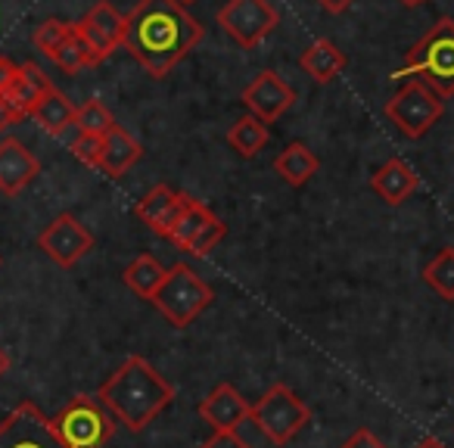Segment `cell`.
I'll use <instances>...</instances> for the list:
<instances>
[{"label": "cell", "mask_w": 454, "mask_h": 448, "mask_svg": "<svg viewBox=\"0 0 454 448\" xmlns=\"http://www.w3.org/2000/svg\"><path fill=\"white\" fill-rule=\"evenodd\" d=\"M200 41L202 26L181 0H140L125 16V51L153 78L168 75Z\"/></svg>", "instance_id": "obj_1"}, {"label": "cell", "mask_w": 454, "mask_h": 448, "mask_svg": "<svg viewBox=\"0 0 454 448\" xmlns=\"http://www.w3.org/2000/svg\"><path fill=\"white\" fill-rule=\"evenodd\" d=\"M103 405L109 408V414L131 433L146 429L171 402L177 398L175 386L156 371L146 358L131 355L125 358V365L100 386L97 392Z\"/></svg>", "instance_id": "obj_2"}, {"label": "cell", "mask_w": 454, "mask_h": 448, "mask_svg": "<svg viewBox=\"0 0 454 448\" xmlns=\"http://www.w3.org/2000/svg\"><path fill=\"white\" fill-rule=\"evenodd\" d=\"M395 82L402 78H420L445 100L454 94V20L442 16L433 22L427 35L417 41L404 57L402 69L392 72Z\"/></svg>", "instance_id": "obj_3"}, {"label": "cell", "mask_w": 454, "mask_h": 448, "mask_svg": "<svg viewBox=\"0 0 454 448\" xmlns=\"http://www.w3.org/2000/svg\"><path fill=\"white\" fill-rule=\"evenodd\" d=\"M212 299H215L212 287H208L190 265L177 262V265L168 268L162 287H159V293L150 299V303L156 305L159 315H162L168 324L187 327V324H193L196 318L212 305Z\"/></svg>", "instance_id": "obj_4"}, {"label": "cell", "mask_w": 454, "mask_h": 448, "mask_svg": "<svg viewBox=\"0 0 454 448\" xmlns=\"http://www.w3.org/2000/svg\"><path fill=\"white\" fill-rule=\"evenodd\" d=\"M249 420L262 429L271 445H286L305 429V423L311 420V408L290 389L286 383H274L259 402L253 405Z\"/></svg>", "instance_id": "obj_5"}, {"label": "cell", "mask_w": 454, "mask_h": 448, "mask_svg": "<svg viewBox=\"0 0 454 448\" xmlns=\"http://www.w3.org/2000/svg\"><path fill=\"white\" fill-rule=\"evenodd\" d=\"M115 417L94 396H75L57 417L53 427L69 448H103L115 433Z\"/></svg>", "instance_id": "obj_6"}, {"label": "cell", "mask_w": 454, "mask_h": 448, "mask_svg": "<svg viewBox=\"0 0 454 448\" xmlns=\"http://www.w3.org/2000/svg\"><path fill=\"white\" fill-rule=\"evenodd\" d=\"M445 113V100L420 78L404 82L386 103V119L411 140H420Z\"/></svg>", "instance_id": "obj_7"}, {"label": "cell", "mask_w": 454, "mask_h": 448, "mask_svg": "<svg viewBox=\"0 0 454 448\" xmlns=\"http://www.w3.org/2000/svg\"><path fill=\"white\" fill-rule=\"evenodd\" d=\"M218 22L237 44L253 51L280 26V13L271 0H227L218 10Z\"/></svg>", "instance_id": "obj_8"}, {"label": "cell", "mask_w": 454, "mask_h": 448, "mask_svg": "<svg viewBox=\"0 0 454 448\" xmlns=\"http://www.w3.org/2000/svg\"><path fill=\"white\" fill-rule=\"evenodd\" d=\"M0 448H69L35 402H20L0 420Z\"/></svg>", "instance_id": "obj_9"}, {"label": "cell", "mask_w": 454, "mask_h": 448, "mask_svg": "<svg viewBox=\"0 0 454 448\" xmlns=\"http://www.w3.org/2000/svg\"><path fill=\"white\" fill-rule=\"evenodd\" d=\"M75 32L84 41V47H88L90 63L97 66L125 44V16L109 0H97L94 7L75 22Z\"/></svg>", "instance_id": "obj_10"}, {"label": "cell", "mask_w": 454, "mask_h": 448, "mask_svg": "<svg viewBox=\"0 0 454 448\" xmlns=\"http://www.w3.org/2000/svg\"><path fill=\"white\" fill-rule=\"evenodd\" d=\"M38 247L57 262L59 268H72L94 249V234L84 228L75 215H57L38 234Z\"/></svg>", "instance_id": "obj_11"}, {"label": "cell", "mask_w": 454, "mask_h": 448, "mask_svg": "<svg viewBox=\"0 0 454 448\" xmlns=\"http://www.w3.org/2000/svg\"><path fill=\"white\" fill-rule=\"evenodd\" d=\"M243 103H247V109L255 119L271 125V122H278L280 115L296 103V90H293L278 72L268 69V72H259V75L253 78V84L243 90Z\"/></svg>", "instance_id": "obj_12"}, {"label": "cell", "mask_w": 454, "mask_h": 448, "mask_svg": "<svg viewBox=\"0 0 454 448\" xmlns=\"http://www.w3.org/2000/svg\"><path fill=\"white\" fill-rule=\"evenodd\" d=\"M253 405L237 392V386L221 383L200 402V417L215 429V433H234L240 423L249 420Z\"/></svg>", "instance_id": "obj_13"}, {"label": "cell", "mask_w": 454, "mask_h": 448, "mask_svg": "<svg viewBox=\"0 0 454 448\" xmlns=\"http://www.w3.org/2000/svg\"><path fill=\"white\" fill-rule=\"evenodd\" d=\"M187 202H190L187 193H181V190H171L168 184H156V187H153L144 200H137L134 215H137V218L144 221L150 231H156L159 237H165V240H168L171 228H175V221L181 218V212H184V206H187Z\"/></svg>", "instance_id": "obj_14"}, {"label": "cell", "mask_w": 454, "mask_h": 448, "mask_svg": "<svg viewBox=\"0 0 454 448\" xmlns=\"http://www.w3.org/2000/svg\"><path fill=\"white\" fill-rule=\"evenodd\" d=\"M41 175V162L32 150L16 138L0 140V190L7 196H16Z\"/></svg>", "instance_id": "obj_15"}, {"label": "cell", "mask_w": 454, "mask_h": 448, "mask_svg": "<svg viewBox=\"0 0 454 448\" xmlns=\"http://www.w3.org/2000/svg\"><path fill=\"white\" fill-rule=\"evenodd\" d=\"M417 187H420V177H417L414 169L398 156H392L389 162H383L371 175V190L386 206H402Z\"/></svg>", "instance_id": "obj_16"}, {"label": "cell", "mask_w": 454, "mask_h": 448, "mask_svg": "<svg viewBox=\"0 0 454 448\" xmlns=\"http://www.w3.org/2000/svg\"><path fill=\"white\" fill-rule=\"evenodd\" d=\"M51 90H53V82L44 75V69H41L38 63H22L4 97H7L10 106L20 115H32V109L38 106Z\"/></svg>", "instance_id": "obj_17"}, {"label": "cell", "mask_w": 454, "mask_h": 448, "mask_svg": "<svg viewBox=\"0 0 454 448\" xmlns=\"http://www.w3.org/2000/svg\"><path fill=\"white\" fill-rule=\"evenodd\" d=\"M140 144L131 131H125L121 125H115L113 131L103 138V156H100V171H106L109 177H121L131 171V165L140 159Z\"/></svg>", "instance_id": "obj_18"}, {"label": "cell", "mask_w": 454, "mask_h": 448, "mask_svg": "<svg viewBox=\"0 0 454 448\" xmlns=\"http://www.w3.org/2000/svg\"><path fill=\"white\" fill-rule=\"evenodd\" d=\"M32 119L38 122V128L44 134L59 138V134H66L72 125H75V106H72V100L63 94V90L53 88L51 94L32 109Z\"/></svg>", "instance_id": "obj_19"}, {"label": "cell", "mask_w": 454, "mask_h": 448, "mask_svg": "<svg viewBox=\"0 0 454 448\" xmlns=\"http://www.w3.org/2000/svg\"><path fill=\"white\" fill-rule=\"evenodd\" d=\"M317 169H321L317 156L305 144H299V140L290 146H284V153L274 159V171H278L290 187H305V184L317 175Z\"/></svg>", "instance_id": "obj_20"}, {"label": "cell", "mask_w": 454, "mask_h": 448, "mask_svg": "<svg viewBox=\"0 0 454 448\" xmlns=\"http://www.w3.org/2000/svg\"><path fill=\"white\" fill-rule=\"evenodd\" d=\"M299 63H302V69L309 72L317 84H327V82H333L336 75H342V69H346V53H342L333 41L321 38L302 53Z\"/></svg>", "instance_id": "obj_21"}, {"label": "cell", "mask_w": 454, "mask_h": 448, "mask_svg": "<svg viewBox=\"0 0 454 448\" xmlns=\"http://www.w3.org/2000/svg\"><path fill=\"white\" fill-rule=\"evenodd\" d=\"M165 274H168V268H165L162 262L156 259V255L144 253V255H137V259H134L131 265L125 268L121 280H125L128 290H134L140 299H153L159 293V287H162Z\"/></svg>", "instance_id": "obj_22"}, {"label": "cell", "mask_w": 454, "mask_h": 448, "mask_svg": "<svg viewBox=\"0 0 454 448\" xmlns=\"http://www.w3.org/2000/svg\"><path fill=\"white\" fill-rule=\"evenodd\" d=\"M227 144L234 146L237 156H243V159L259 156L268 144V125L262 119H255L253 113L243 115V119H237L234 125H231V131H227Z\"/></svg>", "instance_id": "obj_23"}, {"label": "cell", "mask_w": 454, "mask_h": 448, "mask_svg": "<svg viewBox=\"0 0 454 448\" xmlns=\"http://www.w3.org/2000/svg\"><path fill=\"white\" fill-rule=\"evenodd\" d=\"M215 215H212V208L206 206V202H200V200H193L190 196V202L184 206V212H181V218L175 221V228H171V234H168V240L175 243L177 249H187L190 243H193V237L200 234L202 228H206L208 221H212Z\"/></svg>", "instance_id": "obj_24"}, {"label": "cell", "mask_w": 454, "mask_h": 448, "mask_svg": "<svg viewBox=\"0 0 454 448\" xmlns=\"http://www.w3.org/2000/svg\"><path fill=\"white\" fill-rule=\"evenodd\" d=\"M427 287L442 296L445 303H454V247H445L427 268H423Z\"/></svg>", "instance_id": "obj_25"}, {"label": "cell", "mask_w": 454, "mask_h": 448, "mask_svg": "<svg viewBox=\"0 0 454 448\" xmlns=\"http://www.w3.org/2000/svg\"><path fill=\"white\" fill-rule=\"evenodd\" d=\"M75 128L78 134H94V138H106L115 128V119L100 100H88L75 106Z\"/></svg>", "instance_id": "obj_26"}, {"label": "cell", "mask_w": 454, "mask_h": 448, "mask_svg": "<svg viewBox=\"0 0 454 448\" xmlns=\"http://www.w3.org/2000/svg\"><path fill=\"white\" fill-rule=\"evenodd\" d=\"M51 59H53V63H57L63 72H69V75H75V72H82V69H88V66H94V63H90L88 47H84V41L78 38L75 28H72V35L63 41V44H59V51L53 53Z\"/></svg>", "instance_id": "obj_27"}, {"label": "cell", "mask_w": 454, "mask_h": 448, "mask_svg": "<svg viewBox=\"0 0 454 448\" xmlns=\"http://www.w3.org/2000/svg\"><path fill=\"white\" fill-rule=\"evenodd\" d=\"M72 28L75 26H69V22H63V20H44L38 28H35L32 44L38 47L44 57H53V53L59 51V44L72 35Z\"/></svg>", "instance_id": "obj_28"}, {"label": "cell", "mask_w": 454, "mask_h": 448, "mask_svg": "<svg viewBox=\"0 0 454 448\" xmlns=\"http://www.w3.org/2000/svg\"><path fill=\"white\" fill-rule=\"evenodd\" d=\"M224 234H227V224L221 218H212L206 224V228L200 231V234L193 237V243H190L187 249H184V253L187 255H196V259H200V255H208L212 253L215 247H218L221 240H224Z\"/></svg>", "instance_id": "obj_29"}, {"label": "cell", "mask_w": 454, "mask_h": 448, "mask_svg": "<svg viewBox=\"0 0 454 448\" xmlns=\"http://www.w3.org/2000/svg\"><path fill=\"white\" fill-rule=\"evenodd\" d=\"M72 156L78 162H84L88 169H100V156H103V138H94V134H78L72 140Z\"/></svg>", "instance_id": "obj_30"}, {"label": "cell", "mask_w": 454, "mask_h": 448, "mask_svg": "<svg viewBox=\"0 0 454 448\" xmlns=\"http://www.w3.org/2000/svg\"><path fill=\"white\" fill-rule=\"evenodd\" d=\"M200 448H253V445L234 429V433H212Z\"/></svg>", "instance_id": "obj_31"}, {"label": "cell", "mask_w": 454, "mask_h": 448, "mask_svg": "<svg viewBox=\"0 0 454 448\" xmlns=\"http://www.w3.org/2000/svg\"><path fill=\"white\" fill-rule=\"evenodd\" d=\"M340 448H386V445L377 439V436L371 433V429H367V427H361V429H355V433L348 436V439L342 442Z\"/></svg>", "instance_id": "obj_32"}, {"label": "cell", "mask_w": 454, "mask_h": 448, "mask_svg": "<svg viewBox=\"0 0 454 448\" xmlns=\"http://www.w3.org/2000/svg\"><path fill=\"white\" fill-rule=\"evenodd\" d=\"M16 72H20V66H13L7 57H0V94H7V88L16 78Z\"/></svg>", "instance_id": "obj_33"}, {"label": "cell", "mask_w": 454, "mask_h": 448, "mask_svg": "<svg viewBox=\"0 0 454 448\" xmlns=\"http://www.w3.org/2000/svg\"><path fill=\"white\" fill-rule=\"evenodd\" d=\"M16 119H22L20 113H16L13 106H10V100L4 94H0V131H7L10 125H13Z\"/></svg>", "instance_id": "obj_34"}, {"label": "cell", "mask_w": 454, "mask_h": 448, "mask_svg": "<svg viewBox=\"0 0 454 448\" xmlns=\"http://www.w3.org/2000/svg\"><path fill=\"white\" fill-rule=\"evenodd\" d=\"M317 4H321L324 10H327V13H333V16H340V13H346L348 7H352L355 0H317Z\"/></svg>", "instance_id": "obj_35"}, {"label": "cell", "mask_w": 454, "mask_h": 448, "mask_svg": "<svg viewBox=\"0 0 454 448\" xmlns=\"http://www.w3.org/2000/svg\"><path fill=\"white\" fill-rule=\"evenodd\" d=\"M414 448H448V445L442 439H435V436H427V439H420Z\"/></svg>", "instance_id": "obj_36"}, {"label": "cell", "mask_w": 454, "mask_h": 448, "mask_svg": "<svg viewBox=\"0 0 454 448\" xmlns=\"http://www.w3.org/2000/svg\"><path fill=\"white\" fill-rule=\"evenodd\" d=\"M7 371H10V355H7V349L0 346V377H4Z\"/></svg>", "instance_id": "obj_37"}, {"label": "cell", "mask_w": 454, "mask_h": 448, "mask_svg": "<svg viewBox=\"0 0 454 448\" xmlns=\"http://www.w3.org/2000/svg\"><path fill=\"white\" fill-rule=\"evenodd\" d=\"M404 7H417V4H427V0H402Z\"/></svg>", "instance_id": "obj_38"}, {"label": "cell", "mask_w": 454, "mask_h": 448, "mask_svg": "<svg viewBox=\"0 0 454 448\" xmlns=\"http://www.w3.org/2000/svg\"><path fill=\"white\" fill-rule=\"evenodd\" d=\"M181 4H193V0H181Z\"/></svg>", "instance_id": "obj_39"}]
</instances>
